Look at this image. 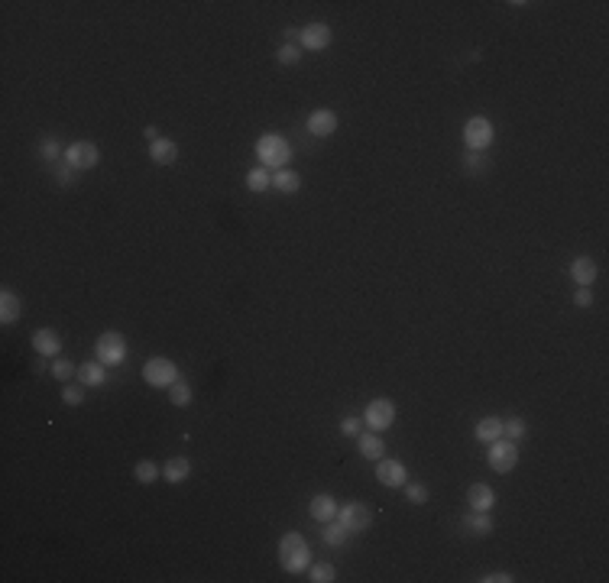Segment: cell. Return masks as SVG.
Wrapping results in <instances>:
<instances>
[{"label":"cell","instance_id":"1","mask_svg":"<svg viewBox=\"0 0 609 583\" xmlns=\"http://www.w3.org/2000/svg\"><path fill=\"white\" fill-rule=\"evenodd\" d=\"M279 564L282 570H288V574H301V570L311 567V548L308 541H305V534L298 532H286L279 538Z\"/></svg>","mask_w":609,"mask_h":583},{"label":"cell","instance_id":"2","mask_svg":"<svg viewBox=\"0 0 609 583\" xmlns=\"http://www.w3.org/2000/svg\"><path fill=\"white\" fill-rule=\"evenodd\" d=\"M256 159L263 162V169H286V162L292 159V146L279 133H263L256 143Z\"/></svg>","mask_w":609,"mask_h":583},{"label":"cell","instance_id":"3","mask_svg":"<svg viewBox=\"0 0 609 583\" xmlns=\"http://www.w3.org/2000/svg\"><path fill=\"white\" fill-rule=\"evenodd\" d=\"M143 380L156 389H172L182 376H178V366L168 357H153V360H146V366H143Z\"/></svg>","mask_w":609,"mask_h":583},{"label":"cell","instance_id":"4","mask_svg":"<svg viewBox=\"0 0 609 583\" xmlns=\"http://www.w3.org/2000/svg\"><path fill=\"white\" fill-rule=\"evenodd\" d=\"M493 140H496V130L486 117H470L463 123V143H467L470 153H486L493 146Z\"/></svg>","mask_w":609,"mask_h":583},{"label":"cell","instance_id":"5","mask_svg":"<svg viewBox=\"0 0 609 583\" xmlns=\"http://www.w3.org/2000/svg\"><path fill=\"white\" fill-rule=\"evenodd\" d=\"M94 350H98V360L104 366H120L126 360V340L120 330H104V334H98Z\"/></svg>","mask_w":609,"mask_h":583},{"label":"cell","instance_id":"6","mask_svg":"<svg viewBox=\"0 0 609 583\" xmlns=\"http://www.w3.org/2000/svg\"><path fill=\"white\" fill-rule=\"evenodd\" d=\"M486 460H490V467L496 473H512L518 467V447L515 441H509V437H499V441L486 444Z\"/></svg>","mask_w":609,"mask_h":583},{"label":"cell","instance_id":"7","mask_svg":"<svg viewBox=\"0 0 609 583\" xmlns=\"http://www.w3.org/2000/svg\"><path fill=\"white\" fill-rule=\"evenodd\" d=\"M62 162H69L75 172H88L101 162V149L94 146L91 140H78V143H71V146H65Z\"/></svg>","mask_w":609,"mask_h":583},{"label":"cell","instance_id":"8","mask_svg":"<svg viewBox=\"0 0 609 583\" xmlns=\"http://www.w3.org/2000/svg\"><path fill=\"white\" fill-rule=\"evenodd\" d=\"M393 422H396V402L393 399H373L370 405H366V412H363V425L370 431H389L393 428Z\"/></svg>","mask_w":609,"mask_h":583},{"label":"cell","instance_id":"9","mask_svg":"<svg viewBox=\"0 0 609 583\" xmlns=\"http://www.w3.org/2000/svg\"><path fill=\"white\" fill-rule=\"evenodd\" d=\"M337 522H341L347 532H366L373 525V512L363 506V502H347V506L337 509Z\"/></svg>","mask_w":609,"mask_h":583},{"label":"cell","instance_id":"10","mask_svg":"<svg viewBox=\"0 0 609 583\" xmlns=\"http://www.w3.org/2000/svg\"><path fill=\"white\" fill-rule=\"evenodd\" d=\"M331 39H334V33H331L328 23H308V26L298 33L301 52H324L331 46Z\"/></svg>","mask_w":609,"mask_h":583},{"label":"cell","instance_id":"11","mask_svg":"<svg viewBox=\"0 0 609 583\" xmlns=\"http://www.w3.org/2000/svg\"><path fill=\"white\" fill-rule=\"evenodd\" d=\"M376 480L383 486H389V490H402V486L408 483V470H406L402 460L383 457V460H376Z\"/></svg>","mask_w":609,"mask_h":583},{"label":"cell","instance_id":"12","mask_svg":"<svg viewBox=\"0 0 609 583\" xmlns=\"http://www.w3.org/2000/svg\"><path fill=\"white\" fill-rule=\"evenodd\" d=\"M33 347H36V353L39 357H46V360H56L59 353H62V338H59L52 328H39V330H33Z\"/></svg>","mask_w":609,"mask_h":583},{"label":"cell","instance_id":"13","mask_svg":"<svg viewBox=\"0 0 609 583\" xmlns=\"http://www.w3.org/2000/svg\"><path fill=\"white\" fill-rule=\"evenodd\" d=\"M308 133L311 136H334V130H337V113L334 111H328V107H318V111H311V117H308Z\"/></svg>","mask_w":609,"mask_h":583},{"label":"cell","instance_id":"14","mask_svg":"<svg viewBox=\"0 0 609 583\" xmlns=\"http://www.w3.org/2000/svg\"><path fill=\"white\" fill-rule=\"evenodd\" d=\"M337 509H341V506H337V499L331 496V492H318V496L308 502V515L315 522H324V525L337 519Z\"/></svg>","mask_w":609,"mask_h":583},{"label":"cell","instance_id":"15","mask_svg":"<svg viewBox=\"0 0 609 583\" xmlns=\"http://www.w3.org/2000/svg\"><path fill=\"white\" fill-rule=\"evenodd\" d=\"M467 502L473 512H493V506H496V490L486 483H473L467 490Z\"/></svg>","mask_w":609,"mask_h":583},{"label":"cell","instance_id":"16","mask_svg":"<svg viewBox=\"0 0 609 583\" xmlns=\"http://www.w3.org/2000/svg\"><path fill=\"white\" fill-rule=\"evenodd\" d=\"M596 275H600V266H596V263L590 260V256H577V260L570 263V279H574L577 285L593 288Z\"/></svg>","mask_w":609,"mask_h":583},{"label":"cell","instance_id":"17","mask_svg":"<svg viewBox=\"0 0 609 583\" xmlns=\"http://www.w3.org/2000/svg\"><path fill=\"white\" fill-rule=\"evenodd\" d=\"M81 386H91V389H98V386H104L107 382V366L101 363V360H88V363H81L78 366V376H75Z\"/></svg>","mask_w":609,"mask_h":583},{"label":"cell","instance_id":"18","mask_svg":"<svg viewBox=\"0 0 609 583\" xmlns=\"http://www.w3.org/2000/svg\"><path fill=\"white\" fill-rule=\"evenodd\" d=\"M473 437L480 444H493L503 437V418H496V415H486V418H480L473 428Z\"/></svg>","mask_w":609,"mask_h":583},{"label":"cell","instance_id":"19","mask_svg":"<svg viewBox=\"0 0 609 583\" xmlns=\"http://www.w3.org/2000/svg\"><path fill=\"white\" fill-rule=\"evenodd\" d=\"M357 444H360V454H363L366 460H383L386 457V441H383L379 431H366V435H360Z\"/></svg>","mask_w":609,"mask_h":583},{"label":"cell","instance_id":"20","mask_svg":"<svg viewBox=\"0 0 609 583\" xmlns=\"http://www.w3.org/2000/svg\"><path fill=\"white\" fill-rule=\"evenodd\" d=\"M149 159H153L156 166H172V162L178 159V143L176 140H156V143H149Z\"/></svg>","mask_w":609,"mask_h":583},{"label":"cell","instance_id":"21","mask_svg":"<svg viewBox=\"0 0 609 583\" xmlns=\"http://www.w3.org/2000/svg\"><path fill=\"white\" fill-rule=\"evenodd\" d=\"M162 477H166L172 486L185 483V480L191 477V460H188V457H172V460L162 467Z\"/></svg>","mask_w":609,"mask_h":583},{"label":"cell","instance_id":"22","mask_svg":"<svg viewBox=\"0 0 609 583\" xmlns=\"http://www.w3.org/2000/svg\"><path fill=\"white\" fill-rule=\"evenodd\" d=\"M20 311H23L20 295H16V292H10V288H4V292H0V321L14 324L16 318H20Z\"/></svg>","mask_w":609,"mask_h":583},{"label":"cell","instance_id":"23","mask_svg":"<svg viewBox=\"0 0 609 583\" xmlns=\"http://www.w3.org/2000/svg\"><path fill=\"white\" fill-rule=\"evenodd\" d=\"M273 188L282 195H295L301 188V176L295 169H276L273 172Z\"/></svg>","mask_w":609,"mask_h":583},{"label":"cell","instance_id":"24","mask_svg":"<svg viewBox=\"0 0 609 583\" xmlns=\"http://www.w3.org/2000/svg\"><path fill=\"white\" fill-rule=\"evenodd\" d=\"M347 538H351V532L341 525V522H328V528H324V544H331V548H343L347 544Z\"/></svg>","mask_w":609,"mask_h":583},{"label":"cell","instance_id":"25","mask_svg":"<svg viewBox=\"0 0 609 583\" xmlns=\"http://www.w3.org/2000/svg\"><path fill=\"white\" fill-rule=\"evenodd\" d=\"M467 528L473 534H480V538H483V534H493V528H496V522H493V515L490 512H473L467 519Z\"/></svg>","mask_w":609,"mask_h":583},{"label":"cell","instance_id":"26","mask_svg":"<svg viewBox=\"0 0 609 583\" xmlns=\"http://www.w3.org/2000/svg\"><path fill=\"white\" fill-rule=\"evenodd\" d=\"M134 477H136V483H143V486H153L156 480L162 477V470L153 464V460H140V464L134 467Z\"/></svg>","mask_w":609,"mask_h":583},{"label":"cell","instance_id":"27","mask_svg":"<svg viewBox=\"0 0 609 583\" xmlns=\"http://www.w3.org/2000/svg\"><path fill=\"white\" fill-rule=\"evenodd\" d=\"M528 435V425L525 418H518V415H512V418H505L503 422V437H509V441H522V437Z\"/></svg>","mask_w":609,"mask_h":583},{"label":"cell","instance_id":"28","mask_svg":"<svg viewBox=\"0 0 609 583\" xmlns=\"http://www.w3.org/2000/svg\"><path fill=\"white\" fill-rule=\"evenodd\" d=\"M49 372L56 376L59 382H71V376H78V366L71 363L69 357H56V360H52V370Z\"/></svg>","mask_w":609,"mask_h":583},{"label":"cell","instance_id":"29","mask_svg":"<svg viewBox=\"0 0 609 583\" xmlns=\"http://www.w3.org/2000/svg\"><path fill=\"white\" fill-rule=\"evenodd\" d=\"M246 188H250V191H266V188H273V176H269L263 166H259V169H250V172H246Z\"/></svg>","mask_w":609,"mask_h":583},{"label":"cell","instance_id":"30","mask_svg":"<svg viewBox=\"0 0 609 583\" xmlns=\"http://www.w3.org/2000/svg\"><path fill=\"white\" fill-rule=\"evenodd\" d=\"M308 580H311V583H334V580H337L334 564H328V561L311 564V567H308Z\"/></svg>","mask_w":609,"mask_h":583},{"label":"cell","instance_id":"31","mask_svg":"<svg viewBox=\"0 0 609 583\" xmlns=\"http://www.w3.org/2000/svg\"><path fill=\"white\" fill-rule=\"evenodd\" d=\"M168 402H172V405H176V408H185V405H191V386H188V382H182V380H178L176 386L168 389Z\"/></svg>","mask_w":609,"mask_h":583},{"label":"cell","instance_id":"32","mask_svg":"<svg viewBox=\"0 0 609 583\" xmlns=\"http://www.w3.org/2000/svg\"><path fill=\"white\" fill-rule=\"evenodd\" d=\"M301 46L298 43H286V46H279V52H276V59H279V65H298L301 62Z\"/></svg>","mask_w":609,"mask_h":583},{"label":"cell","instance_id":"33","mask_svg":"<svg viewBox=\"0 0 609 583\" xmlns=\"http://www.w3.org/2000/svg\"><path fill=\"white\" fill-rule=\"evenodd\" d=\"M39 156H42V159H46V162H59V159H62V156H65V149L59 146V140H56V136H46V140L39 143Z\"/></svg>","mask_w":609,"mask_h":583},{"label":"cell","instance_id":"34","mask_svg":"<svg viewBox=\"0 0 609 583\" xmlns=\"http://www.w3.org/2000/svg\"><path fill=\"white\" fill-rule=\"evenodd\" d=\"M402 490H406V499L415 502V506H425L428 502V486L425 483H406Z\"/></svg>","mask_w":609,"mask_h":583},{"label":"cell","instance_id":"35","mask_svg":"<svg viewBox=\"0 0 609 583\" xmlns=\"http://www.w3.org/2000/svg\"><path fill=\"white\" fill-rule=\"evenodd\" d=\"M360 428H363V418H357V415H343L341 418V435L343 437H360Z\"/></svg>","mask_w":609,"mask_h":583},{"label":"cell","instance_id":"36","mask_svg":"<svg viewBox=\"0 0 609 583\" xmlns=\"http://www.w3.org/2000/svg\"><path fill=\"white\" fill-rule=\"evenodd\" d=\"M62 402H65V405H81V402H84V386H81V382H78V386L65 382V389H62Z\"/></svg>","mask_w":609,"mask_h":583},{"label":"cell","instance_id":"37","mask_svg":"<svg viewBox=\"0 0 609 583\" xmlns=\"http://www.w3.org/2000/svg\"><path fill=\"white\" fill-rule=\"evenodd\" d=\"M56 178H59V185H71V182H78V172L71 169L69 162H59V166H56Z\"/></svg>","mask_w":609,"mask_h":583},{"label":"cell","instance_id":"38","mask_svg":"<svg viewBox=\"0 0 609 583\" xmlns=\"http://www.w3.org/2000/svg\"><path fill=\"white\" fill-rule=\"evenodd\" d=\"M574 305H577V308H590V305H593V292L580 285V288L574 292Z\"/></svg>","mask_w":609,"mask_h":583},{"label":"cell","instance_id":"39","mask_svg":"<svg viewBox=\"0 0 609 583\" xmlns=\"http://www.w3.org/2000/svg\"><path fill=\"white\" fill-rule=\"evenodd\" d=\"M515 577L512 574H505V570H496V574H486V577H480V583H512Z\"/></svg>","mask_w":609,"mask_h":583},{"label":"cell","instance_id":"40","mask_svg":"<svg viewBox=\"0 0 609 583\" xmlns=\"http://www.w3.org/2000/svg\"><path fill=\"white\" fill-rule=\"evenodd\" d=\"M463 162H467V169H470V172H480V169L486 166V159H483L480 153H467V159H463Z\"/></svg>","mask_w":609,"mask_h":583},{"label":"cell","instance_id":"41","mask_svg":"<svg viewBox=\"0 0 609 583\" xmlns=\"http://www.w3.org/2000/svg\"><path fill=\"white\" fill-rule=\"evenodd\" d=\"M143 136H146V140H149V143H156V140H162V136H159V127H146V130H143Z\"/></svg>","mask_w":609,"mask_h":583}]
</instances>
